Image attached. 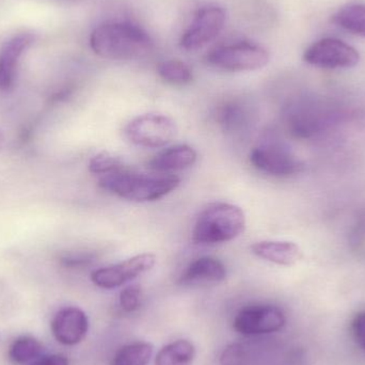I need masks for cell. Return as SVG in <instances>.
Masks as SVG:
<instances>
[{"mask_svg": "<svg viewBox=\"0 0 365 365\" xmlns=\"http://www.w3.org/2000/svg\"><path fill=\"white\" fill-rule=\"evenodd\" d=\"M90 46L105 59L134 60L147 56L153 48V41L134 24L107 23L93 30Z\"/></svg>", "mask_w": 365, "mask_h": 365, "instance_id": "cell-1", "label": "cell"}, {"mask_svg": "<svg viewBox=\"0 0 365 365\" xmlns=\"http://www.w3.org/2000/svg\"><path fill=\"white\" fill-rule=\"evenodd\" d=\"M181 184L175 175H145L124 168L98 178L101 188L133 202H153L166 197Z\"/></svg>", "mask_w": 365, "mask_h": 365, "instance_id": "cell-2", "label": "cell"}, {"mask_svg": "<svg viewBox=\"0 0 365 365\" xmlns=\"http://www.w3.org/2000/svg\"><path fill=\"white\" fill-rule=\"evenodd\" d=\"M246 229V216L240 206L225 202L210 204L195 223L192 240L199 245L222 244L237 238Z\"/></svg>", "mask_w": 365, "mask_h": 365, "instance_id": "cell-3", "label": "cell"}, {"mask_svg": "<svg viewBox=\"0 0 365 365\" xmlns=\"http://www.w3.org/2000/svg\"><path fill=\"white\" fill-rule=\"evenodd\" d=\"M177 123L162 113H145L133 119L125 128L128 140L137 147L158 149L166 147L178 136Z\"/></svg>", "mask_w": 365, "mask_h": 365, "instance_id": "cell-4", "label": "cell"}, {"mask_svg": "<svg viewBox=\"0 0 365 365\" xmlns=\"http://www.w3.org/2000/svg\"><path fill=\"white\" fill-rule=\"evenodd\" d=\"M206 61L215 68L230 72L257 71L267 66L269 53L264 47L253 43H236L210 51Z\"/></svg>", "mask_w": 365, "mask_h": 365, "instance_id": "cell-5", "label": "cell"}, {"mask_svg": "<svg viewBox=\"0 0 365 365\" xmlns=\"http://www.w3.org/2000/svg\"><path fill=\"white\" fill-rule=\"evenodd\" d=\"M304 60L322 68H351L360 61V53L351 45L336 38H324L306 49Z\"/></svg>", "mask_w": 365, "mask_h": 365, "instance_id": "cell-6", "label": "cell"}, {"mask_svg": "<svg viewBox=\"0 0 365 365\" xmlns=\"http://www.w3.org/2000/svg\"><path fill=\"white\" fill-rule=\"evenodd\" d=\"M156 257L152 253H141L125 261L94 270L91 281L101 289H113L153 269Z\"/></svg>", "mask_w": 365, "mask_h": 365, "instance_id": "cell-7", "label": "cell"}, {"mask_svg": "<svg viewBox=\"0 0 365 365\" xmlns=\"http://www.w3.org/2000/svg\"><path fill=\"white\" fill-rule=\"evenodd\" d=\"M287 323L280 308L270 304H257L242 309L236 315L233 327L244 336L274 334L282 329Z\"/></svg>", "mask_w": 365, "mask_h": 365, "instance_id": "cell-8", "label": "cell"}, {"mask_svg": "<svg viewBox=\"0 0 365 365\" xmlns=\"http://www.w3.org/2000/svg\"><path fill=\"white\" fill-rule=\"evenodd\" d=\"M225 12L217 6H208L197 11L192 23L181 38L185 51H197L214 41L225 27Z\"/></svg>", "mask_w": 365, "mask_h": 365, "instance_id": "cell-9", "label": "cell"}, {"mask_svg": "<svg viewBox=\"0 0 365 365\" xmlns=\"http://www.w3.org/2000/svg\"><path fill=\"white\" fill-rule=\"evenodd\" d=\"M250 163L257 170L272 177L287 178L302 173L304 164L279 145H262L250 152Z\"/></svg>", "mask_w": 365, "mask_h": 365, "instance_id": "cell-10", "label": "cell"}, {"mask_svg": "<svg viewBox=\"0 0 365 365\" xmlns=\"http://www.w3.org/2000/svg\"><path fill=\"white\" fill-rule=\"evenodd\" d=\"M51 330L58 342L66 346H74L87 336L89 321L81 309L68 307L55 315L51 322Z\"/></svg>", "mask_w": 365, "mask_h": 365, "instance_id": "cell-11", "label": "cell"}, {"mask_svg": "<svg viewBox=\"0 0 365 365\" xmlns=\"http://www.w3.org/2000/svg\"><path fill=\"white\" fill-rule=\"evenodd\" d=\"M31 34H19L9 38L0 49V92L13 89L21 56L34 43Z\"/></svg>", "mask_w": 365, "mask_h": 365, "instance_id": "cell-12", "label": "cell"}, {"mask_svg": "<svg viewBox=\"0 0 365 365\" xmlns=\"http://www.w3.org/2000/svg\"><path fill=\"white\" fill-rule=\"evenodd\" d=\"M227 278V268L216 257H202L189 264L179 283L184 287H207L218 284Z\"/></svg>", "mask_w": 365, "mask_h": 365, "instance_id": "cell-13", "label": "cell"}, {"mask_svg": "<svg viewBox=\"0 0 365 365\" xmlns=\"http://www.w3.org/2000/svg\"><path fill=\"white\" fill-rule=\"evenodd\" d=\"M197 154L187 145H175L160 152L148 162L147 167L154 173L171 175L175 171L185 170L197 162Z\"/></svg>", "mask_w": 365, "mask_h": 365, "instance_id": "cell-14", "label": "cell"}, {"mask_svg": "<svg viewBox=\"0 0 365 365\" xmlns=\"http://www.w3.org/2000/svg\"><path fill=\"white\" fill-rule=\"evenodd\" d=\"M251 251L259 259L281 266H293L302 259V249L292 242L263 240L253 244Z\"/></svg>", "mask_w": 365, "mask_h": 365, "instance_id": "cell-15", "label": "cell"}, {"mask_svg": "<svg viewBox=\"0 0 365 365\" xmlns=\"http://www.w3.org/2000/svg\"><path fill=\"white\" fill-rule=\"evenodd\" d=\"M331 21L346 31L365 38V4H345L332 15Z\"/></svg>", "mask_w": 365, "mask_h": 365, "instance_id": "cell-16", "label": "cell"}, {"mask_svg": "<svg viewBox=\"0 0 365 365\" xmlns=\"http://www.w3.org/2000/svg\"><path fill=\"white\" fill-rule=\"evenodd\" d=\"M195 357V345L187 340H178L160 349L155 365H191Z\"/></svg>", "mask_w": 365, "mask_h": 365, "instance_id": "cell-17", "label": "cell"}, {"mask_svg": "<svg viewBox=\"0 0 365 365\" xmlns=\"http://www.w3.org/2000/svg\"><path fill=\"white\" fill-rule=\"evenodd\" d=\"M153 351L154 347L151 343H130L115 353L110 365H148Z\"/></svg>", "mask_w": 365, "mask_h": 365, "instance_id": "cell-18", "label": "cell"}, {"mask_svg": "<svg viewBox=\"0 0 365 365\" xmlns=\"http://www.w3.org/2000/svg\"><path fill=\"white\" fill-rule=\"evenodd\" d=\"M247 115L246 109L240 103L227 102L219 108L217 121L225 132L235 133L244 128Z\"/></svg>", "mask_w": 365, "mask_h": 365, "instance_id": "cell-19", "label": "cell"}, {"mask_svg": "<svg viewBox=\"0 0 365 365\" xmlns=\"http://www.w3.org/2000/svg\"><path fill=\"white\" fill-rule=\"evenodd\" d=\"M43 345L32 336L16 339L9 349V358L15 364H25L40 357Z\"/></svg>", "mask_w": 365, "mask_h": 365, "instance_id": "cell-20", "label": "cell"}, {"mask_svg": "<svg viewBox=\"0 0 365 365\" xmlns=\"http://www.w3.org/2000/svg\"><path fill=\"white\" fill-rule=\"evenodd\" d=\"M158 73L160 78L173 85H187L192 81V72L189 66L178 60L160 62Z\"/></svg>", "mask_w": 365, "mask_h": 365, "instance_id": "cell-21", "label": "cell"}, {"mask_svg": "<svg viewBox=\"0 0 365 365\" xmlns=\"http://www.w3.org/2000/svg\"><path fill=\"white\" fill-rule=\"evenodd\" d=\"M123 162L117 156L113 155L109 152H101L90 160L89 171L93 175H102L115 173L124 168Z\"/></svg>", "mask_w": 365, "mask_h": 365, "instance_id": "cell-22", "label": "cell"}, {"mask_svg": "<svg viewBox=\"0 0 365 365\" xmlns=\"http://www.w3.org/2000/svg\"><path fill=\"white\" fill-rule=\"evenodd\" d=\"M141 287L130 285L120 294V306L125 312H134L140 306Z\"/></svg>", "mask_w": 365, "mask_h": 365, "instance_id": "cell-23", "label": "cell"}, {"mask_svg": "<svg viewBox=\"0 0 365 365\" xmlns=\"http://www.w3.org/2000/svg\"><path fill=\"white\" fill-rule=\"evenodd\" d=\"M246 361V349L238 343L225 347L220 356L221 365H245Z\"/></svg>", "mask_w": 365, "mask_h": 365, "instance_id": "cell-24", "label": "cell"}, {"mask_svg": "<svg viewBox=\"0 0 365 365\" xmlns=\"http://www.w3.org/2000/svg\"><path fill=\"white\" fill-rule=\"evenodd\" d=\"M351 330L356 343L365 351V312L356 315L351 324Z\"/></svg>", "mask_w": 365, "mask_h": 365, "instance_id": "cell-25", "label": "cell"}, {"mask_svg": "<svg viewBox=\"0 0 365 365\" xmlns=\"http://www.w3.org/2000/svg\"><path fill=\"white\" fill-rule=\"evenodd\" d=\"M32 365H68V360L62 355L45 356Z\"/></svg>", "mask_w": 365, "mask_h": 365, "instance_id": "cell-26", "label": "cell"}, {"mask_svg": "<svg viewBox=\"0 0 365 365\" xmlns=\"http://www.w3.org/2000/svg\"><path fill=\"white\" fill-rule=\"evenodd\" d=\"M4 134H2L1 130H0V148L2 147V145H4Z\"/></svg>", "mask_w": 365, "mask_h": 365, "instance_id": "cell-27", "label": "cell"}]
</instances>
